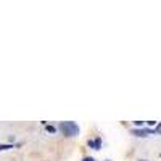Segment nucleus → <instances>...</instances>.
<instances>
[{
  "mask_svg": "<svg viewBox=\"0 0 161 161\" xmlns=\"http://www.w3.org/2000/svg\"><path fill=\"white\" fill-rule=\"evenodd\" d=\"M87 145L93 150H102V137H95V139H90L87 142Z\"/></svg>",
  "mask_w": 161,
  "mask_h": 161,
  "instance_id": "nucleus-3",
  "label": "nucleus"
},
{
  "mask_svg": "<svg viewBox=\"0 0 161 161\" xmlns=\"http://www.w3.org/2000/svg\"><path fill=\"white\" fill-rule=\"evenodd\" d=\"M11 148H15V145H13V143H0V152L11 150Z\"/></svg>",
  "mask_w": 161,
  "mask_h": 161,
  "instance_id": "nucleus-4",
  "label": "nucleus"
},
{
  "mask_svg": "<svg viewBox=\"0 0 161 161\" xmlns=\"http://www.w3.org/2000/svg\"><path fill=\"white\" fill-rule=\"evenodd\" d=\"M45 130H47L48 134H55V132H57V127H55V126H50V124H47V126H45Z\"/></svg>",
  "mask_w": 161,
  "mask_h": 161,
  "instance_id": "nucleus-5",
  "label": "nucleus"
},
{
  "mask_svg": "<svg viewBox=\"0 0 161 161\" xmlns=\"http://www.w3.org/2000/svg\"><path fill=\"white\" fill-rule=\"evenodd\" d=\"M155 134H161V123H158V126L155 129Z\"/></svg>",
  "mask_w": 161,
  "mask_h": 161,
  "instance_id": "nucleus-7",
  "label": "nucleus"
},
{
  "mask_svg": "<svg viewBox=\"0 0 161 161\" xmlns=\"http://www.w3.org/2000/svg\"><path fill=\"white\" fill-rule=\"evenodd\" d=\"M105 161H111V159H105Z\"/></svg>",
  "mask_w": 161,
  "mask_h": 161,
  "instance_id": "nucleus-10",
  "label": "nucleus"
},
{
  "mask_svg": "<svg viewBox=\"0 0 161 161\" xmlns=\"http://www.w3.org/2000/svg\"><path fill=\"white\" fill-rule=\"evenodd\" d=\"M155 124H156V121H147V126H148V127H152Z\"/></svg>",
  "mask_w": 161,
  "mask_h": 161,
  "instance_id": "nucleus-9",
  "label": "nucleus"
},
{
  "mask_svg": "<svg viewBox=\"0 0 161 161\" xmlns=\"http://www.w3.org/2000/svg\"><path fill=\"white\" fill-rule=\"evenodd\" d=\"M140 161H147V159H140Z\"/></svg>",
  "mask_w": 161,
  "mask_h": 161,
  "instance_id": "nucleus-11",
  "label": "nucleus"
},
{
  "mask_svg": "<svg viewBox=\"0 0 161 161\" xmlns=\"http://www.w3.org/2000/svg\"><path fill=\"white\" fill-rule=\"evenodd\" d=\"M134 126H136V129H142L145 127V123L143 121H134Z\"/></svg>",
  "mask_w": 161,
  "mask_h": 161,
  "instance_id": "nucleus-6",
  "label": "nucleus"
},
{
  "mask_svg": "<svg viewBox=\"0 0 161 161\" xmlns=\"http://www.w3.org/2000/svg\"><path fill=\"white\" fill-rule=\"evenodd\" d=\"M159 158H161V155H159Z\"/></svg>",
  "mask_w": 161,
  "mask_h": 161,
  "instance_id": "nucleus-12",
  "label": "nucleus"
},
{
  "mask_svg": "<svg viewBox=\"0 0 161 161\" xmlns=\"http://www.w3.org/2000/svg\"><path fill=\"white\" fill-rule=\"evenodd\" d=\"M82 161H97V159L92 158V156H86V158H82Z\"/></svg>",
  "mask_w": 161,
  "mask_h": 161,
  "instance_id": "nucleus-8",
  "label": "nucleus"
},
{
  "mask_svg": "<svg viewBox=\"0 0 161 161\" xmlns=\"http://www.w3.org/2000/svg\"><path fill=\"white\" fill-rule=\"evenodd\" d=\"M130 134L136 136V137H148V136H152V134H155V130L150 129V127H142V129H132Z\"/></svg>",
  "mask_w": 161,
  "mask_h": 161,
  "instance_id": "nucleus-2",
  "label": "nucleus"
},
{
  "mask_svg": "<svg viewBox=\"0 0 161 161\" xmlns=\"http://www.w3.org/2000/svg\"><path fill=\"white\" fill-rule=\"evenodd\" d=\"M58 130L63 134L64 137H76L79 134V126L74 121H63L58 126Z\"/></svg>",
  "mask_w": 161,
  "mask_h": 161,
  "instance_id": "nucleus-1",
  "label": "nucleus"
}]
</instances>
